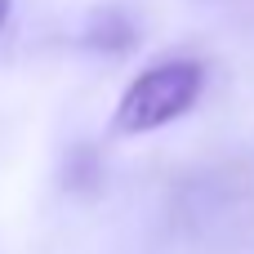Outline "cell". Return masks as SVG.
Listing matches in <instances>:
<instances>
[{
    "instance_id": "6da1fadb",
    "label": "cell",
    "mask_w": 254,
    "mask_h": 254,
    "mask_svg": "<svg viewBox=\"0 0 254 254\" xmlns=\"http://www.w3.org/2000/svg\"><path fill=\"white\" fill-rule=\"evenodd\" d=\"M205 89V67L196 58H165L152 63L147 71H138L129 80V89L116 103V129L121 134H152L174 125L179 116H188L196 107Z\"/></svg>"
},
{
    "instance_id": "7a4b0ae2",
    "label": "cell",
    "mask_w": 254,
    "mask_h": 254,
    "mask_svg": "<svg viewBox=\"0 0 254 254\" xmlns=\"http://www.w3.org/2000/svg\"><path fill=\"white\" fill-rule=\"evenodd\" d=\"M9 9H13V0H0V27H4V18H9Z\"/></svg>"
}]
</instances>
